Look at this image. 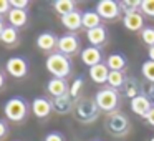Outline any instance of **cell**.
<instances>
[{
	"label": "cell",
	"mask_w": 154,
	"mask_h": 141,
	"mask_svg": "<svg viewBox=\"0 0 154 141\" xmlns=\"http://www.w3.org/2000/svg\"><path fill=\"white\" fill-rule=\"evenodd\" d=\"M4 113L7 116L8 121H14V123H20L27 118L28 114V103L25 98L22 96H14L8 98L4 105Z\"/></svg>",
	"instance_id": "obj_1"
},
{
	"label": "cell",
	"mask_w": 154,
	"mask_h": 141,
	"mask_svg": "<svg viewBox=\"0 0 154 141\" xmlns=\"http://www.w3.org/2000/svg\"><path fill=\"white\" fill-rule=\"evenodd\" d=\"M47 70L53 75V78H63L66 80V77L71 73V60L66 55H61L58 52L51 53L47 58Z\"/></svg>",
	"instance_id": "obj_2"
},
{
	"label": "cell",
	"mask_w": 154,
	"mask_h": 141,
	"mask_svg": "<svg viewBox=\"0 0 154 141\" xmlns=\"http://www.w3.org/2000/svg\"><path fill=\"white\" fill-rule=\"evenodd\" d=\"M94 101H96L98 108L101 111H108V113H113L114 110L119 105V95H118L116 90L109 86H103L101 90L96 91L94 95Z\"/></svg>",
	"instance_id": "obj_3"
},
{
	"label": "cell",
	"mask_w": 154,
	"mask_h": 141,
	"mask_svg": "<svg viewBox=\"0 0 154 141\" xmlns=\"http://www.w3.org/2000/svg\"><path fill=\"white\" fill-rule=\"evenodd\" d=\"M100 108H98L96 101L90 100V98H80L75 105V114L80 121L83 123H91L98 118Z\"/></svg>",
	"instance_id": "obj_4"
},
{
	"label": "cell",
	"mask_w": 154,
	"mask_h": 141,
	"mask_svg": "<svg viewBox=\"0 0 154 141\" xmlns=\"http://www.w3.org/2000/svg\"><path fill=\"white\" fill-rule=\"evenodd\" d=\"M106 128L111 134H116V136H123V134L128 133L129 130V120L124 113H119V111H113L109 113L106 120Z\"/></svg>",
	"instance_id": "obj_5"
},
{
	"label": "cell",
	"mask_w": 154,
	"mask_h": 141,
	"mask_svg": "<svg viewBox=\"0 0 154 141\" xmlns=\"http://www.w3.org/2000/svg\"><path fill=\"white\" fill-rule=\"evenodd\" d=\"M57 48H58V53H61V55H66V57L75 55L80 50V38L75 33H65L61 37H58Z\"/></svg>",
	"instance_id": "obj_6"
},
{
	"label": "cell",
	"mask_w": 154,
	"mask_h": 141,
	"mask_svg": "<svg viewBox=\"0 0 154 141\" xmlns=\"http://www.w3.org/2000/svg\"><path fill=\"white\" fill-rule=\"evenodd\" d=\"M96 14L100 15L101 18H106V20H113V18H118L121 12V7L118 2L114 0H100L96 4Z\"/></svg>",
	"instance_id": "obj_7"
},
{
	"label": "cell",
	"mask_w": 154,
	"mask_h": 141,
	"mask_svg": "<svg viewBox=\"0 0 154 141\" xmlns=\"http://www.w3.org/2000/svg\"><path fill=\"white\" fill-rule=\"evenodd\" d=\"M7 71L14 78H23L28 73V61L25 57H12L7 61Z\"/></svg>",
	"instance_id": "obj_8"
},
{
	"label": "cell",
	"mask_w": 154,
	"mask_h": 141,
	"mask_svg": "<svg viewBox=\"0 0 154 141\" xmlns=\"http://www.w3.org/2000/svg\"><path fill=\"white\" fill-rule=\"evenodd\" d=\"M129 106H131V111L134 114H137L141 118H146V114L152 108V103H151L149 96H146V95H137V96H134L131 100Z\"/></svg>",
	"instance_id": "obj_9"
},
{
	"label": "cell",
	"mask_w": 154,
	"mask_h": 141,
	"mask_svg": "<svg viewBox=\"0 0 154 141\" xmlns=\"http://www.w3.org/2000/svg\"><path fill=\"white\" fill-rule=\"evenodd\" d=\"M51 110H53V105H51V101L48 100V98H45V96L35 98L33 103H32V111H33V114L37 118H40V120L50 116Z\"/></svg>",
	"instance_id": "obj_10"
},
{
	"label": "cell",
	"mask_w": 154,
	"mask_h": 141,
	"mask_svg": "<svg viewBox=\"0 0 154 141\" xmlns=\"http://www.w3.org/2000/svg\"><path fill=\"white\" fill-rule=\"evenodd\" d=\"M80 57H81V61H83L88 68L94 67V65L103 63V55H101V50H100V48H96V47H91V45L81 50Z\"/></svg>",
	"instance_id": "obj_11"
},
{
	"label": "cell",
	"mask_w": 154,
	"mask_h": 141,
	"mask_svg": "<svg viewBox=\"0 0 154 141\" xmlns=\"http://www.w3.org/2000/svg\"><path fill=\"white\" fill-rule=\"evenodd\" d=\"M37 47L42 52H53L58 47V37L53 32H42L37 37Z\"/></svg>",
	"instance_id": "obj_12"
},
{
	"label": "cell",
	"mask_w": 154,
	"mask_h": 141,
	"mask_svg": "<svg viewBox=\"0 0 154 141\" xmlns=\"http://www.w3.org/2000/svg\"><path fill=\"white\" fill-rule=\"evenodd\" d=\"M47 90L53 98H60L70 91V86H68L66 80H63V78H51L47 85Z\"/></svg>",
	"instance_id": "obj_13"
},
{
	"label": "cell",
	"mask_w": 154,
	"mask_h": 141,
	"mask_svg": "<svg viewBox=\"0 0 154 141\" xmlns=\"http://www.w3.org/2000/svg\"><path fill=\"white\" fill-rule=\"evenodd\" d=\"M123 24L129 32H139L144 28V17L141 12H133V14L124 15Z\"/></svg>",
	"instance_id": "obj_14"
},
{
	"label": "cell",
	"mask_w": 154,
	"mask_h": 141,
	"mask_svg": "<svg viewBox=\"0 0 154 141\" xmlns=\"http://www.w3.org/2000/svg\"><path fill=\"white\" fill-rule=\"evenodd\" d=\"M7 18H8V24L10 27L14 28H22L27 25L28 22V14L27 10H20V8H10V12L7 14Z\"/></svg>",
	"instance_id": "obj_15"
},
{
	"label": "cell",
	"mask_w": 154,
	"mask_h": 141,
	"mask_svg": "<svg viewBox=\"0 0 154 141\" xmlns=\"http://www.w3.org/2000/svg\"><path fill=\"white\" fill-rule=\"evenodd\" d=\"M86 38H88V42H90L91 47L100 48L101 45L106 42L108 32H106V28L101 25V27H96V28H91V30H88V32H86Z\"/></svg>",
	"instance_id": "obj_16"
},
{
	"label": "cell",
	"mask_w": 154,
	"mask_h": 141,
	"mask_svg": "<svg viewBox=\"0 0 154 141\" xmlns=\"http://www.w3.org/2000/svg\"><path fill=\"white\" fill-rule=\"evenodd\" d=\"M61 24H63V27L66 28V30H70V33H73V32L80 30V28L83 27V22H81V14L78 10L71 12V14L61 17Z\"/></svg>",
	"instance_id": "obj_17"
},
{
	"label": "cell",
	"mask_w": 154,
	"mask_h": 141,
	"mask_svg": "<svg viewBox=\"0 0 154 141\" xmlns=\"http://www.w3.org/2000/svg\"><path fill=\"white\" fill-rule=\"evenodd\" d=\"M108 75H109V68L106 67V63H100L90 68V78L98 85H103L108 81Z\"/></svg>",
	"instance_id": "obj_18"
},
{
	"label": "cell",
	"mask_w": 154,
	"mask_h": 141,
	"mask_svg": "<svg viewBox=\"0 0 154 141\" xmlns=\"http://www.w3.org/2000/svg\"><path fill=\"white\" fill-rule=\"evenodd\" d=\"M128 65V60L123 53H111L106 58V67L109 68V71H123Z\"/></svg>",
	"instance_id": "obj_19"
},
{
	"label": "cell",
	"mask_w": 154,
	"mask_h": 141,
	"mask_svg": "<svg viewBox=\"0 0 154 141\" xmlns=\"http://www.w3.org/2000/svg\"><path fill=\"white\" fill-rule=\"evenodd\" d=\"M51 105H53V108L60 114H66V113H70L71 108H73V98L70 96V93H66L60 98H53Z\"/></svg>",
	"instance_id": "obj_20"
},
{
	"label": "cell",
	"mask_w": 154,
	"mask_h": 141,
	"mask_svg": "<svg viewBox=\"0 0 154 141\" xmlns=\"http://www.w3.org/2000/svg\"><path fill=\"white\" fill-rule=\"evenodd\" d=\"M81 22H83V27L86 30L101 27V17L96 14V10H85L81 14Z\"/></svg>",
	"instance_id": "obj_21"
},
{
	"label": "cell",
	"mask_w": 154,
	"mask_h": 141,
	"mask_svg": "<svg viewBox=\"0 0 154 141\" xmlns=\"http://www.w3.org/2000/svg\"><path fill=\"white\" fill-rule=\"evenodd\" d=\"M53 8L60 17H65V15H68V14L76 10V4H75L73 0H55Z\"/></svg>",
	"instance_id": "obj_22"
},
{
	"label": "cell",
	"mask_w": 154,
	"mask_h": 141,
	"mask_svg": "<svg viewBox=\"0 0 154 141\" xmlns=\"http://www.w3.org/2000/svg\"><path fill=\"white\" fill-rule=\"evenodd\" d=\"M18 38H20V35H18V30L14 27H5L4 33L0 35V40H2V43H5L7 47H15V45L18 43Z\"/></svg>",
	"instance_id": "obj_23"
},
{
	"label": "cell",
	"mask_w": 154,
	"mask_h": 141,
	"mask_svg": "<svg viewBox=\"0 0 154 141\" xmlns=\"http://www.w3.org/2000/svg\"><path fill=\"white\" fill-rule=\"evenodd\" d=\"M106 83H108V86H109V88L118 90V88L124 86V83H126V75H124L123 71H109Z\"/></svg>",
	"instance_id": "obj_24"
},
{
	"label": "cell",
	"mask_w": 154,
	"mask_h": 141,
	"mask_svg": "<svg viewBox=\"0 0 154 141\" xmlns=\"http://www.w3.org/2000/svg\"><path fill=\"white\" fill-rule=\"evenodd\" d=\"M124 91H126V95L133 100L134 96H137V95H141V88H139V83H137L134 78H128L126 83H124Z\"/></svg>",
	"instance_id": "obj_25"
},
{
	"label": "cell",
	"mask_w": 154,
	"mask_h": 141,
	"mask_svg": "<svg viewBox=\"0 0 154 141\" xmlns=\"http://www.w3.org/2000/svg\"><path fill=\"white\" fill-rule=\"evenodd\" d=\"M141 40L147 47H154V27H144L141 30Z\"/></svg>",
	"instance_id": "obj_26"
},
{
	"label": "cell",
	"mask_w": 154,
	"mask_h": 141,
	"mask_svg": "<svg viewBox=\"0 0 154 141\" xmlns=\"http://www.w3.org/2000/svg\"><path fill=\"white\" fill-rule=\"evenodd\" d=\"M143 77L146 78L147 81H151V83H154V61L151 60H146L143 63Z\"/></svg>",
	"instance_id": "obj_27"
},
{
	"label": "cell",
	"mask_w": 154,
	"mask_h": 141,
	"mask_svg": "<svg viewBox=\"0 0 154 141\" xmlns=\"http://www.w3.org/2000/svg\"><path fill=\"white\" fill-rule=\"evenodd\" d=\"M83 81H85V80H83V77H78L76 80H75L73 83H71L70 91H68L71 98H78V95H80L81 88H83Z\"/></svg>",
	"instance_id": "obj_28"
},
{
	"label": "cell",
	"mask_w": 154,
	"mask_h": 141,
	"mask_svg": "<svg viewBox=\"0 0 154 141\" xmlns=\"http://www.w3.org/2000/svg\"><path fill=\"white\" fill-rule=\"evenodd\" d=\"M141 12L147 17H154V0H143L141 2Z\"/></svg>",
	"instance_id": "obj_29"
},
{
	"label": "cell",
	"mask_w": 154,
	"mask_h": 141,
	"mask_svg": "<svg viewBox=\"0 0 154 141\" xmlns=\"http://www.w3.org/2000/svg\"><path fill=\"white\" fill-rule=\"evenodd\" d=\"M119 7L126 12L124 15H128V14H133V12H137V8L141 7V2H126V0H124V2L119 4Z\"/></svg>",
	"instance_id": "obj_30"
},
{
	"label": "cell",
	"mask_w": 154,
	"mask_h": 141,
	"mask_svg": "<svg viewBox=\"0 0 154 141\" xmlns=\"http://www.w3.org/2000/svg\"><path fill=\"white\" fill-rule=\"evenodd\" d=\"M30 5L28 0H10V7L12 8H20V10H27V7Z\"/></svg>",
	"instance_id": "obj_31"
},
{
	"label": "cell",
	"mask_w": 154,
	"mask_h": 141,
	"mask_svg": "<svg viewBox=\"0 0 154 141\" xmlns=\"http://www.w3.org/2000/svg\"><path fill=\"white\" fill-rule=\"evenodd\" d=\"M43 141H65V136L61 133H58V131H51V133H48L45 136Z\"/></svg>",
	"instance_id": "obj_32"
},
{
	"label": "cell",
	"mask_w": 154,
	"mask_h": 141,
	"mask_svg": "<svg viewBox=\"0 0 154 141\" xmlns=\"http://www.w3.org/2000/svg\"><path fill=\"white\" fill-rule=\"evenodd\" d=\"M10 2L8 0H0V17L2 15H5V14H8L10 12Z\"/></svg>",
	"instance_id": "obj_33"
},
{
	"label": "cell",
	"mask_w": 154,
	"mask_h": 141,
	"mask_svg": "<svg viewBox=\"0 0 154 141\" xmlns=\"http://www.w3.org/2000/svg\"><path fill=\"white\" fill-rule=\"evenodd\" d=\"M7 133H8V124L5 123V121L0 120V139L7 136Z\"/></svg>",
	"instance_id": "obj_34"
},
{
	"label": "cell",
	"mask_w": 154,
	"mask_h": 141,
	"mask_svg": "<svg viewBox=\"0 0 154 141\" xmlns=\"http://www.w3.org/2000/svg\"><path fill=\"white\" fill-rule=\"evenodd\" d=\"M146 121L151 124V126H154V105H152V108L149 110V113L146 114Z\"/></svg>",
	"instance_id": "obj_35"
},
{
	"label": "cell",
	"mask_w": 154,
	"mask_h": 141,
	"mask_svg": "<svg viewBox=\"0 0 154 141\" xmlns=\"http://www.w3.org/2000/svg\"><path fill=\"white\" fill-rule=\"evenodd\" d=\"M147 57H149L151 61H154V47H149V50H147Z\"/></svg>",
	"instance_id": "obj_36"
},
{
	"label": "cell",
	"mask_w": 154,
	"mask_h": 141,
	"mask_svg": "<svg viewBox=\"0 0 154 141\" xmlns=\"http://www.w3.org/2000/svg\"><path fill=\"white\" fill-rule=\"evenodd\" d=\"M4 85H5V75L0 71V88H4Z\"/></svg>",
	"instance_id": "obj_37"
},
{
	"label": "cell",
	"mask_w": 154,
	"mask_h": 141,
	"mask_svg": "<svg viewBox=\"0 0 154 141\" xmlns=\"http://www.w3.org/2000/svg\"><path fill=\"white\" fill-rule=\"evenodd\" d=\"M4 30H5V24H4V18L0 17V35L4 33Z\"/></svg>",
	"instance_id": "obj_38"
}]
</instances>
